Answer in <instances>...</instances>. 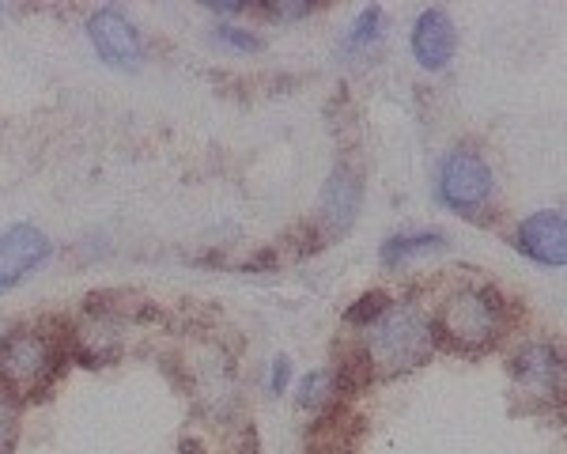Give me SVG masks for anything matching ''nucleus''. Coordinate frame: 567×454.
<instances>
[{"mask_svg":"<svg viewBox=\"0 0 567 454\" xmlns=\"http://www.w3.org/2000/svg\"><path fill=\"white\" fill-rule=\"evenodd\" d=\"M432 322H424V314L413 307H390L379 322L371 326V344L368 352L371 363H379L386 375L393 371H409L420 368L432 357Z\"/></svg>","mask_w":567,"mask_h":454,"instance_id":"1","label":"nucleus"},{"mask_svg":"<svg viewBox=\"0 0 567 454\" xmlns=\"http://www.w3.org/2000/svg\"><path fill=\"white\" fill-rule=\"evenodd\" d=\"M503 303L492 288H465V292L451 296L443 311L432 322V333H443L454 349H484L499 338Z\"/></svg>","mask_w":567,"mask_h":454,"instance_id":"2","label":"nucleus"},{"mask_svg":"<svg viewBox=\"0 0 567 454\" xmlns=\"http://www.w3.org/2000/svg\"><path fill=\"white\" fill-rule=\"evenodd\" d=\"M61 352L42 330H16L0 344V379L16 394H39L58 375Z\"/></svg>","mask_w":567,"mask_h":454,"instance_id":"3","label":"nucleus"},{"mask_svg":"<svg viewBox=\"0 0 567 454\" xmlns=\"http://www.w3.org/2000/svg\"><path fill=\"white\" fill-rule=\"evenodd\" d=\"M492 194H496V178H492L488 163L477 152L458 148L443 159V167H439V197H443V205L473 216L492 202Z\"/></svg>","mask_w":567,"mask_h":454,"instance_id":"4","label":"nucleus"},{"mask_svg":"<svg viewBox=\"0 0 567 454\" xmlns=\"http://www.w3.org/2000/svg\"><path fill=\"white\" fill-rule=\"evenodd\" d=\"M87 39L110 69H141V61H144L141 34H136V27L130 23V16L117 12V8H99V12L91 16Z\"/></svg>","mask_w":567,"mask_h":454,"instance_id":"5","label":"nucleus"},{"mask_svg":"<svg viewBox=\"0 0 567 454\" xmlns=\"http://www.w3.org/2000/svg\"><path fill=\"white\" fill-rule=\"evenodd\" d=\"M518 250L526 258H534L537 266H553V269H564L567 261V224H564V213L556 208H545V213H534L518 224Z\"/></svg>","mask_w":567,"mask_h":454,"instance_id":"6","label":"nucleus"},{"mask_svg":"<svg viewBox=\"0 0 567 454\" xmlns=\"http://www.w3.org/2000/svg\"><path fill=\"white\" fill-rule=\"evenodd\" d=\"M45 258H50V239H45V231H39L34 224L8 227L4 239H0V292L20 285L27 272L34 266H42Z\"/></svg>","mask_w":567,"mask_h":454,"instance_id":"7","label":"nucleus"},{"mask_svg":"<svg viewBox=\"0 0 567 454\" xmlns=\"http://www.w3.org/2000/svg\"><path fill=\"white\" fill-rule=\"evenodd\" d=\"M454 50H458V31H454L451 16L443 8L420 12L413 27V58L420 61V69H446L454 61Z\"/></svg>","mask_w":567,"mask_h":454,"instance_id":"8","label":"nucleus"},{"mask_svg":"<svg viewBox=\"0 0 567 454\" xmlns=\"http://www.w3.org/2000/svg\"><path fill=\"white\" fill-rule=\"evenodd\" d=\"M360 205H363V182L352 167L341 163V167L329 175L322 189V205H318V216H322V224L329 227V235L349 231L355 224V216H360Z\"/></svg>","mask_w":567,"mask_h":454,"instance_id":"9","label":"nucleus"},{"mask_svg":"<svg viewBox=\"0 0 567 454\" xmlns=\"http://www.w3.org/2000/svg\"><path fill=\"white\" fill-rule=\"evenodd\" d=\"M515 375L526 386H542V390H560V352L553 344H529L515 357Z\"/></svg>","mask_w":567,"mask_h":454,"instance_id":"10","label":"nucleus"},{"mask_svg":"<svg viewBox=\"0 0 567 454\" xmlns=\"http://www.w3.org/2000/svg\"><path fill=\"white\" fill-rule=\"evenodd\" d=\"M443 231H416V235H393L382 243V266H401L416 254H432L443 247Z\"/></svg>","mask_w":567,"mask_h":454,"instance_id":"11","label":"nucleus"},{"mask_svg":"<svg viewBox=\"0 0 567 454\" xmlns=\"http://www.w3.org/2000/svg\"><path fill=\"white\" fill-rule=\"evenodd\" d=\"M386 311H390L386 292H368V296L355 299L349 311H344V322H349V326H374Z\"/></svg>","mask_w":567,"mask_h":454,"instance_id":"12","label":"nucleus"},{"mask_svg":"<svg viewBox=\"0 0 567 454\" xmlns=\"http://www.w3.org/2000/svg\"><path fill=\"white\" fill-rule=\"evenodd\" d=\"M329 394H337L333 390V371H310L303 379V386H299V405L303 409H322L329 402Z\"/></svg>","mask_w":567,"mask_h":454,"instance_id":"13","label":"nucleus"},{"mask_svg":"<svg viewBox=\"0 0 567 454\" xmlns=\"http://www.w3.org/2000/svg\"><path fill=\"white\" fill-rule=\"evenodd\" d=\"M379 27H382V8H363L360 20L352 23V34H349V50H360L379 39Z\"/></svg>","mask_w":567,"mask_h":454,"instance_id":"14","label":"nucleus"},{"mask_svg":"<svg viewBox=\"0 0 567 454\" xmlns=\"http://www.w3.org/2000/svg\"><path fill=\"white\" fill-rule=\"evenodd\" d=\"M216 42L227 45V50H235V53H258V50H265V42L258 39V34L243 31V27H216Z\"/></svg>","mask_w":567,"mask_h":454,"instance_id":"15","label":"nucleus"},{"mask_svg":"<svg viewBox=\"0 0 567 454\" xmlns=\"http://www.w3.org/2000/svg\"><path fill=\"white\" fill-rule=\"evenodd\" d=\"M12 440H16V405H12V398L0 390V454L12 451Z\"/></svg>","mask_w":567,"mask_h":454,"instance_id":"16","label":"nucleus"},{"mask_svg":"<svg viewBox=\"0 0 567 454\" xmlns=\"http://www.w3.org/2000/svg\"><path fill=\"white\" fill-rule=\"evenodd\" d=\"M291 383V360L288 357H280L277 363H272V379H269V386H272V394H284Z\"/></svg>","mask_w":567,"mask_h":454,"instance_id":"17","label":"nucleus"},{"mask_svg":"<svg viewBox=\"0 0 567 454\" xmlns=\"http://www.w3.org/2000/svg\"><path fill=\"white\" fill-rule=\"evenodd\" d=\"M265 12L277 16V20H303V16L310 12V4H269Z\"/></svg>","mask_w":567,"mask_h":454,"instance_id":"18","label":"nucleus"},{"mask_svg":"<svg viewBox=\"0 0 567 454\" xmlns=\"http://www.w3.org/2000/svg\"><path fill=\"white\" fill-rule=\"evenodd\" d=\"M272 266H277V254L265 250V254H258L254 261H246V272H254V269H272Z\"/></svg>","mask_w":567,"mask_h":454,"instance_id":"19","label":"nucleus"}]
</instances>
